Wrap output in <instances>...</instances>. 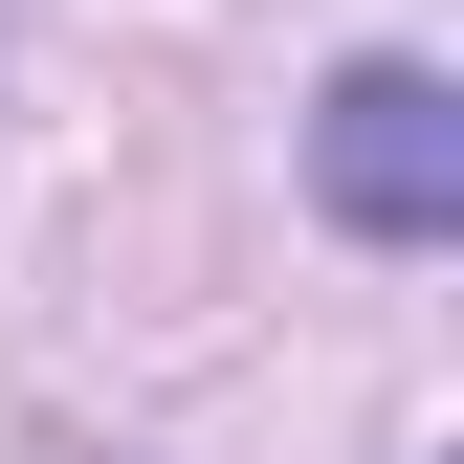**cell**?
<instances>
[{"mask_svg": "<svg viewBox=\"0 0 464 464\" xmlns=\"http://www.w3.org/2000/svg\"><path fill=\"white\" fill-rule=\"evenodd\" d=\"M310 178H332V221H376V244H442L464 221V111H442V67H354L310 111Z\"/></svg>", "mask_w": 464, "mask_h": 464, "instance_id": "cell-1", "label": "cell"}]
</instances>
